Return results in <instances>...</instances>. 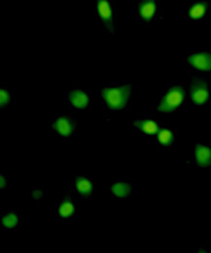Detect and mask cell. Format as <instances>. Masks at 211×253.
Here are the masks:
<instances>
[{"instance_id":"7c38bea8","label":"cell","mask_w":211,"mask_h":253,"mask_svg":"<svg viewBox=\"0 0 211 253\" xmlns=\"http://www.w3.org/2000/svg\"><path fill=\"white\" fill-rule=\"evenodd\" d=\"M134 129L146 135H154L158 134L160 130V124L158 121L154 119H138L133 124Z\"/></svg>"},{"instance_id":"6da1fadb","label":"cell","mask_w":211,"mask_h":253,"mask_svg":"<svg viewBox=\"0 0 211 253\" xmlns=\"http://www.w3.org/2000/svg\"><path fill=\"white\" fill-rule=\"evenodd\" d=\"M132 86L129 83L110 84L102 88L101 97L109 110L122 111L129 105Z\"/></svg>"},{"instance_id":"277c9868","label":"cell","mask_w":211,"mask_h":253,"mask_svg":"<svg viewBox=\"0 0 211 253\" xmlns=\"http://www.w3.org/2000/svg\"><path fill=\"white\" fill-rule=\"evenodd\" d=\"M136 19L141 24L153 23L159 14V4L157 0H138L133 8Z\"/></svg>"},{"instance_id":"8992f818","label":"cell","mask_w":211,"mask_h":253,"mask_svg":"<svg viewBox=\"0 0 211 253\" xmlns=\"http://www.w3.org/2000/svg\"><path fill=\"white\" fill-rule=\"evenodd\" d=\"M50 126L60 136L69 137L73 135L75 131L76 122L72 116L67 114H61V115L56 116L51 121Z\"/></svg>"},{"instance_id":"3957f363","label":"cell","mask_w":211,"mask_h":253,"mask_svg":"<svg viewBox=\"0 0 211 253\" xmlns=\"http://www.w3.org/2000/svg\"><path fill=\"white\" fill-rule=\"evenodd\" d=\"M94 14L101 21L104 32H114L116 22V0H95Z\"/></svg>"},{"instance_id":"5b68a950","label":"cell","mask_w":211,"mask_h":253,"mask_svg":"<svg viewBox=\"0 0 211 253\" xmlns=\"http://www.w3.org/2000/svg\"><path fill=\"white\" fill-rule=\"evenodd\" d=\"M190 97L196 105H204L209 101V84L204 77H195L190 82Z\"/></svg>"},{"instance_id":"d6986e66","label":"cell","mask_w":211,"mask_h":253,"mask_svg":"<svg viewBox=\"0 0 211 253\" xmlns=\"http://www.w3.org/2000/svg\"><path fill=\"white\" fill-rule=\"evenodd\" d=\"M8 187V179L4 176L3 173H1V189L6 190Z\"/></svg>"},{"instance_id":"e0dca14e","label":"cell","mask_w":211,"mask_h":253,"mask_svg":"<svg viewBox=\"0 0 211 253\" xmlns=\"http://www.w3.org/2000/svg\"><path fill=\"white\" fill-rule=\"evenodd\" d=\"M0 96H1V100H0L1 108L2 109L7 108L13 99V92L9 88L2 86L0 89Z\"/></svg>"},{"instance_id":"52a82bcc","label":"cell","mask_w":211,"mask_h":253,"mask_svg":"<svg viewBox=\"0 0 211 253\" xmlns=\"http://www.w3.org/2000/svg\"><path fill=\"white\" fill-rule=\"evenodd\" d=\"M57 215L60 219H73L77 215V206L69 194L63 195L57 205Z\"/></svg>"},{"instance_id":"5bb4252c","label":"cell","mask_w":211,"mask_h":253,"mask_svg":"<svg viewBox=\"0 0 211 253\" xmlns=\"http://www.w3.org/2000/svg\"><path fill=\"white\" fill-rule=\"evenodd\" d=\"M73 188L83 199L87 200L92 194V180L90 177H77L73 183Z\"/></svg>"},{"instance_id":"9a60e30c","label":"cell","mask_w":211,"mask_h":253,"mask_svg":"<svg viewBox=\"0 0 211 253\" xmlns=\"http://www.w3.org/2000/svg\"><path fill=\"white\" fill-rule=\"evenodd\" d=\"M175 138H176V135L174 130L169 126H164L158 132L157 142L159 147L168 148L173 144V142L175 141Z\"/></svg>"},{"instance_id":"30bf717a","label":"cell","mask_w":211,"mask_h":253,"mask_svg":"<svg viewBox=\"0 0 211 253\" xmlns=\"http://www.w3.org/2000/svg\"><path fill=\"white\" fill-rule=\"evenodd\" d=\"M193 164L201 168L211 167V145L196 144L195 146V158Z\"/></svg>"},{"instance_id":"ac0fdd59","label":"cell","mask_w":211,"mask_h":253,"mask_svg":"<svg viewBox=\"0 0 211 253\" xmlns=\"http://www.w3.org/2000/svg\"><path fill=\"white\" fill-rule=\"evenodd\" d=\"M32 199L36 203H39L45 199V188L42 184H39L32 189Z\"/></svg>"},{"instance_id":"8fae6325","label":"cell","mask_w":211,"mask_h":253,"mask_svg":"<svg viewBox=\"0 0 211 253\" xmlns=\"http://www.w3.org/2000/svg\"><path fill=\"white\" fill-rule=\"evenodd\" d=\"M131 193V182L126 177L116 179L110 186V194L115 198H127Z\"/></svg>"},{"instance_id":"7a4b0ae2","label":"cell","mask_w":211,"mask_h":253,"mask_svg":"<svg viewBox=\"0 0 211 253\" xmlns=\"http://www.w3.org/2000/svg\"><path fill=\"white\" fill-rule=\"evenodd\" d=\"M185 100V89L182 85H170L169 86L158 106V111L170 113L179 110L184 104Z\"/></svg>"},{"instance_id":"9c48e42d","label":"cell","mask_w":211,"mask_h":253,"mask_svg":"<svg viewBox=\"0 0 211 253\" xmlns=\"http://www.w3.org/2000/svg\"><path fill=\"white\" fill-rule=\"evenodd\" d=\"M67 99L71 107L78 110H83L87 108L90 103V95L87 91L81 88H75L69 92Z\"/></svg>"},{"instance_id":"ba28073f","label":"cell","mask_w":211,"mask_h":253,"mask_svg":"<svg viewBox=\"0 0 211 253\" xmlns=\"http://www.w3.org/2000/svg\"><path fill=\"white\" fill-rule=\"evenodd\" d=\"M189 66L197 71L211 72V53H194L188 56Z\"/></svg>"},{"instance_id":"4fadbf2b","label":"cell","mask_w":211,"mask_h":253,"mask_svg":"<svg viewBox=\"0 0 211 253\" xmlns=\"http://www.w3.org/2000/svg\"><path fill=\"white\" fill-rule=\"evenodd\" d=\"M208 10H209L208 2L203 0H197L190 5L188 15L192 21H199L206 17Z\"/></svg>"},{"instance_id":"2e32d148","label":"cell","mask_w":211,"mask_h":253,"mask_svg":"<svg viewBox=\"0 0 211 253\" xmlns=\"http://www.w3.org/2000/svg\"><path fill=\"white\" fill-rule=\"evenodd\" d=\"M1 224L6 229L19 228L22 225V218L16 211H9L1 216Z\"/></svg>"}]
</instances>
